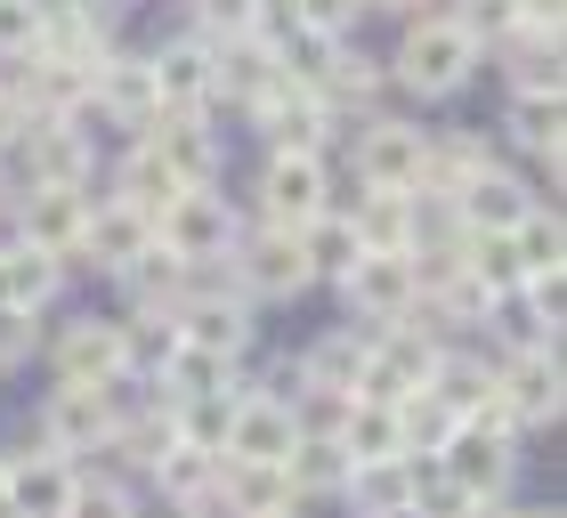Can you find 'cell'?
Returning <instances> with one entry per match:
<instances>
[{
	"label": "cell",
	"instance_id": "29",
	"mask_svg": "<svg viewBox=\"0 0 567 518\" xmlns=\"http://www.w3.org/2000/svg\"><path fill=\"white\" fill-rule=\"evenodd\" d=\"M398 429H405V454H437L462 429V413L437 397V388H414V397H398Z\"/></svg>",
	"mask_w": 567,
	"mask_h": 518
},
{
	"label": "cell",
	"instance_id": "30",
	"mask_svg": "<svg viewBox=\"0 0 567 518\" xmlns=\"http://www.w3.org/2000/svg\"><path fill=\"white\" fill-rule=\"evenodd\" d=\"M300 259H308V276H349L365 251H357V227H349V219L317 211V219L300 227Z\"/></svg>",
	"mask_w": 567,
	"mask_h": 518
},
{
	"label": "cell",
	"instance_id": "46",
	"mask_svg": "<svg viewBox=\"0 0 567 518\" xmlns=\"http://www.w3.org/2000/svg\"><path fill=\"white\" fill-rule=\"evenodd\" d=\"M381 9H414V0H381Z\"/></svg>",
	"mask_w": 567,
	"mask_h": 518
},
{
	"label": "cell",
	"instance_id": "27",
	"mask_svg": "<svg viewBox=\"0 0 567 518\" xmlns=\"http://www.w3.org/2000/svg\"><path fill=\"white\" fill-rule=\"evenodd\" d=\"M349 495L357 518H414V462H357Z\"/></svg>",
	"mask_w": 567,
	"mask_h": 518
},
{
	"label": "cell",
	"instance_id": "37",
	"mask_svg": "<svg viewBox=\"0 0 567 518\" xmlns=\"http://www.w3.org/2000/svg\"><path fill=\"white\" fill-rule=\"evenodd\" d=\"M511 251H519V276H559V219L527 211L511 227Z\"/></svg>",
	"mask_w": 567,
	"mask_h": 518
},
{
	"label": "cell",
	"instance_id": "5",
	"mask_svg": "<svg viewBox=\"0 0 567 518\" xmlns=\"http://www.w3.org/2000/svg\"><path fill=\"white\" fill-rule=\"evenodd\" d=\"M300 446V422H292V397H244L236 422H227V462H268V470H284Z\"/></svg>",
	"mask_w": 567,
	"mask_h": 518
},
{
	"label": "cell",
	"instance_id": "11",
	"mask_svg": "<svg viewBox=\"0 0 567 518\" xmlns=\"http://www.w3.org/2000/svg\"><path fill=\"white\" fill-rule=\"evenodd\" d=\"M284 82V58H276V41L268 33H227L219 49H212V90H227V97H260Z\"/></svg>",
	"mask_w": 567,
	"mask_h": 518
},
{
	"label": "cell",
	"instance_id": "47",
	"mask_svg": "<svg viewBox=\"0 0 567 518\" xmlns=\"http://www.w3.org/2000/svg\"><path fill=\"white\" fill-rule=\"evenodd\" d=\"M0 486H9V454H0Z\"/></svg>",
	"mask_w": 567,
	"mask_h": 518
},
{
	"label": "cell",
	"instance_id": "49",
	"mask_svg": "<svg viewBox=\"0 0 567 518\" xmlns=\"http://www.w3.org/2000/svg\"><path fill=\"white\" fill-rule=\"evenodd\" d=\"M276 518H292V510H276Z\"/></svg>",
	"mask_w": 567,
	"mask_h": 518
},
{
	"label": "cell",
	"instance_id": "18",
	"mask_svg": "<svg viewBox=\"0 0 567 518\" xmlns=\"http://www.w3.org/2000/svg\"><path fill=\"white\" fill-rule=\"evenodd\" d=\"M90 90L106 97V114L131 122V130H146L154 114H163V97H154V65H146V58H97Z\"/></svg>",
	"mask_w": 567,
	"mask_h": 518
},
{
	"label": "cell",
	"instance_id": "1",
	"mask_svg": "<svg viewBox=\"0 0 567 518\" xmlns=\"http://www.w3.org/2000/svg\"><path fill=\"white\" fill-rule=\"evenodd\" d=\"M471 65H478V41L462 33L454 17H422L414 33H405V49H398V82L422 90V97H454L471 82Z\"/></svg>",
	"mask_w": 567,
	"mask_h": 518
},
{
	"label": "cell",
	"instance_id": "43",
	"mask_svg": "<svg viewBox=\"0 0 567 518\" xmlns=\"http://www.w3.org/2000/svg\"><path fill=\"white\" fill-rule=\"evenodd\" d=\"M24 349H33V317H24V308H0V365H17Z\"/></svg>",
	"mask_w": 567,
	"mask_h": 518
},
{
	"label": "cell",
	"instance_id": "20",
	"mask_svg": "<svg viewBox=\"0 0 567 518\" xmlns=\"http://www.w3.org/2000/svg\"><path fill=\"white\" fill-rule=\"evenodd\" d=\"M178 341H187V349H212V356H236V349L251 341V317H244V300H227V292L178 300Z\"/></svg>",
	"mask_w": 567,
	"mask_h": 518
},
{
	"label": "cell",
	"instance_id": "13",
	"mask_svg": "<svg viewBox=\"0 0 567 518\" xmlns=\"http://www.w3.org/2000/svg\"><path fill=\"white\" fill-rule=\"evenodd\" d=\"M357 170H365V187L405 195V187H414V170H422V130H405V122H373L365 138H357Z\"/></svg>",
	"mask_w": 567,
	"mask_h": 518
},
{
	"label": "cell",
	"instance_id": "28",
	"mask_svg": "<svg viewBox=\"0 0 567 518\" xmlns=\"http://www.w3.org/2000/svg\"><path fill=\"white\" fill-rule=\"evenodd\" d=\"M49 292H58V259H41V251H24V244L0 251V308H24V317H33Z\"/></svg>",
	"mask_w": 567,
	"mask_h": 518
},
{
	"label": "cell",
	"instance_id": "24",
	"mask_svg": "<svg viewBox=\"0 0 567 518\" xmlns=\"http://www.w3.org/2000/svg\"><path fill=\"white\" fill-rule=\"evenodd\" d=\"M244 283H251V292H268V300H284V292H300V283H308V259H300L292 227H268V236L244 244Z\"/></svg>",
	"mask_w": 567,
	"mask_h": 518
},
{
	"label": "cell",
	"instance_id": "16",
	"mask_svg": "<svg viewBox=\"0 0 567 518\" xmlns=\"http://www.w3.org/2000/svg\"><path fill=\"white\" fill-rule=\"evenodd\" d=\"M260 122H268L276 154H317V146H324V106H317V90L292 82V73L260 97Z\"/></svg>",
	"mask_w": 567,
	"mask_h": 518
},
{
	"label": "cell",
	"instance_id": "39",
	"mask_svg": "<svg viewBox=\"0 0 567 518\" xmlns=\"http://www.w3.org/2000/svg\"><path fill=\"white\" fill-rule=\"evenodd\" d=\"M414 510H422V518H462V510H471V495H462L446 470H422V462H414Z\"/></svg>",
	"mask_w": 567,
	"mask_h": 518
},
{
	"label": "cell",
	"instance_id": "34",
	"mask_svg": "<svg viewBox=\"0 0 567 518\" xmlns=\"http://www.w3.org/2000/svg\"><path fill=\"white\" fill-rule=\"evenodd\" d=\"M163 381H171V397H227V356H212V349H187L178 341L171 349V365H163Z\"/></svg>",
	"mask_w": 567,
	"mask_h": 518
},
{
	"label": "cell",
	"instance_id": "25",
	"mask_svg": "<svg viewBox=\"0 0 567 518\" xmlns=\"http://www.w3.org/2000/svg\"><path fill=\"white\" fill-rule=\"evenodd\" d=\"M146 65H154V97H163L171 114H195L203 97H212V49L178 41V49H163V58H146Z\"/></svg>",
	"mask_w": 567,
	"mask_h": 518
},
{
	"label": "cell",
	"instance_id": "32",
	"mask_svg": "<svg viewBox=\"0 0 567 518\" xmlns=\"http://www.w3.org/2000/svg\"><path fill=\"white\" fill-rule=\"evenodd\" d=\"M511 138L559 178V97H519V106H511Z\"/></svg>",
	"mask_w": 567,
	"mask_h": 518
},
{
	"label": "cell",
	"instance_id": "3",
	"mask_svg": "<svg viewBox=\"0 0 567 518\" xmlns=\"http://www.w3.org/2000/svg\"><path fill=\"white\" fill-rule=\"evenodd\" d=\"M122 422H114V381H65L58 397L41 405V437L58 454H82V446H97V437H114Z\"/></svg>",
	"mask_w": 567,
	"mask_h": 518
},
{
	"label": "cell",
	"instance_id": "10",
	"mask_svg": "<svg viewBox=\"0 0 567 518\" xmlns=\"http://www.w3.org/2000/svg\"><path fill=\"white\" fill-rule=\"evenodd\" d=\"M146 154L178 178V187H212V163H219L212 130H203L195 114H154L146 122Z\"/></svg>",
	"mask_w": 567,
	"mask_h": 518
},
{
	"label": "cell",
	"instance_id": "23",
	"mask_svg": "<svg viewBox=\"0 0 567 518\" xmlns=\"http://www.w3.org/2000/svg\"><path fill=\"white\" fill-rule=\"evenodd\" d=\"M219 495H227V518H276L292 510V478L268 470V462H219Z\"/></svg>",
	"mask_w": 567,
	"mask_h": 518
},
{
	"label": "cell",
	"instance_id": "45",
	"mask_svg": "<svg viewBox=\"0 0 567 518\" xmlns=\"http://www.w3.org/2000/svg\"><path fill=\"white\" fill-rule=\"evenodd\" d=\"M462 518H511V510H495V503H471V510H462Z\"/></svg>",
	"mask_w": 567,
	"mask_h": 518
},
{
	"label": "cell",
	"instance_id": "4",
	"mask_svg": "<svg viewBox=\"0 0 567 518\" xmlns=\"http://www.w3.org/2000/svg\"><path fill=\"white\" fill-rule=\"evenodd\" d=\"M341 283H349V308H357L365 324H381V332L405 324V317H414V300H422V292H414V268H405V251H365Z\"/></svg>",
	"mask_w": 567,
	"mask_h": 518
},
{
	"label": "cell",
	"instance_id": "14",
	"mask_svg": "<svg viewBox=\"0 0 567 518\" xmlns=\"http://www.w3.org/2000/svg\"><path fill=\"white\" fill-rule=\"evenodd\" d=\"M65 495H73V470L58 454H33V462H9L0 510H9V518H65Z\"/></svg>",
	"mask_w": 567,
	"mask_h": 518
},
{
	"label": "cell",
	"instance_id": "2",
	"mask_svg": "<svg viewBox=\"0 0 567 518\" xmlns=\"http://www.w3.org/2000/svg\"><path fill=\"white\" fill-rule=\"evenodd\" d=\"M154 244H163L178 268H203V259H219L236 244V219H227V203L212 187H187V195H171L163 211H154Z\"/></svg>",
	"mask_w": 567,
	"mask_h": 518
},
{
	"label": "cell",
	"instance_id": "21",
	"mask_svg": "<svg viewBox=\"0 0 567 518\" xmlns=\"http://www.w3.org/2000/svg\"><path fill=\"white\" fill-rule=\"evenodd\" d=\"M495 397L511 405V422H559V356L551 349H527L519 365L495 381Z\"/></svg>",
	"mask_w": 567,
	"mask_h": 518
},
{
	"label": "cell",
	"instance_id": "50",
	"mask_svg": "<svg viewBox=\"0 0 567 518\" xmlns=\"http://www.w3.org/2000/svg\"><path fill=\"white\" fill-rule=\"evenodd\" d=\"M0 518H9V510H0Z\"/></svg>",
	"mask_w": 567,
	"mask_h": 518
},
{
	"label": "cell",
	"instance_id": "6",
	"mask_svg": "<svg viewBox=\"0 0 567 518\" xmlns=\"http://www.w3.org/2000/svg\"><path fill=\"white\" fill-rule=\"evenodd\" d=\"M82 227H90V195L82 187H33L24 195V251L73 259L82 251Z\"/></svg>",
	"mask_w": 567,
	"mask_h": 518
},
{
	"label": "cell",
	"instance_id": "19",
	"mask_svg": "<svg viewBox=\"0 0 567 518\" xmlns=\"http://www.w3.org/2000/svg\"><path fill=\"white\" fill-rule=\"evenodd\" d=\"M58 381H122V324H65L58 332Z\"/></svg>",
	"mask_w": 567,
	"mask_h": 518
},
{
	"label": "cell",
	"instance_id": "33",
	"mask_svg": "<svg viewBox=\"0 0 567 518\" xmlns=\"http://www.w3.org/2000/svg\"><path fill=\"white\" fill-rule=\"evenodd\" d=\"M284 478H292V495L308 486V495H324V486H349V454L332 446V437H300L292 462H284Z\"/></svg>",
	"mask_w": 567,
	"mask_h": 518
},
{
	"label": "cell",
	"instance_id": "41",
	"mask_svg": "<svg viewBox=\"0 0 567 518\" xmlns=\"http://www.w3.org/2000/svg\"><path fill=\"white\" fill-rule=\"evenodd\" d=\"M41 33V0H0V58H33Z\"/></svg>",
	"mask_w": 567,
	"mask_h": 518
},
{
	"label": "cell",
	"instance_id": "40",
	"mask_svg": "<svg viewBox=\"0 0 567 518\" xmlns=\"http://www.w3.org/2000/svg\"><path fill=\"white\" fill-rule=\"evenodd\" d=\"M65 518H131V495H122V486H106V478H73Z\"/></svg>",
	"mask_w": 567,
	"mask_h": 518
},
{
	"label": "cell",
	"instance_id": "42",
	"mask_svg": "<svg viewBox=\"0 0 567 518\" xmlns=\"http://www.w3.org/2000/svg\"><path fill=\"white\" fill-rule=\"evenodd\" d=\"M454 24H462L471 41H478V33H511V24H519V0H471Z\"/></svg>",
	"mask_w": 567,
	"mask_h": 518
},
{
	"label": "cell",
	"instance_id": "48",
	"mask_svg": "<svg viewBox=\"0 0 567 518\" xmlns=\"http://www.w3.org/2000/svg\"><path fill=\"white\" fill-rule=\"evenodd\" d=\"M97 9H122V0H97Z\"/></svg>",
	"mask_w": 567,
	"mask_h": 518
},
{
	"label": "cell",
	"instance_id": "44",
	"mask_svg": "<svg viewBox=\"0 0 567 518\" xmlns=\"http://www.w3.org/2000/svg\"><path fill=\"white\" fill-rule=\"evenodd\" d=\"M24 122H33V114H24V106H17V90H0V154H9V146H17V130H24Z\"/></svg>",
	"mask_w": 567,
	"mask_h": 518
},
{
	"label": "cell",
	"instance_id": "36",
	"mask_svg": "<svg viewBox=\"0 0 567 518\" xmlns=\"http://www.w3.org/2000/svg\"><path fill=\"white\" fill-rule=\"evenodd\" d=\"M171 195H187V187H178V178H171V170H163V163H154V154L138 146L131 163H122V203H131V211H146V219H154V211H163Z\"/></svg>",
	"mask_w": 567,
	"mask_h": 518
},
{
	"label": "cell",
	"instance_id": "35",
	"mask_svg": "<svg viewBox=\"0 0 567 518\" xmlns=\"http://www.w3.org/2000/svg\"><path fill=\"white\" fill-rule=\"evenodd\" d=\"M154 478H163V495H178V503H203V495H212V478H219V454L171 446L163 462H154Z\"/></svg>",
	"mask_w": 567,
	"mask_h": 518
},
{
	"label": "cell",
	"instance_id": "9",
	"mask_svg": "<svg viewBox=\"0 0 567 518\" xmlns=\"http://www.w3.org/2000/svg\"><path fill=\"white\" fill-rule=\"evenodd\" d=\"M17 170L33 178V187H82V130H65V122H24L17 130Z\"/></svg>",
	"mask_w": 567,
	"mask_h": 518
},
{
	"label": "cell",
	"instance_id": "7",
	"mask_svg": "<svg viewBox=\"0 0 567 518\" xmlns=\"http://www.w3.org/2000/svg\"><path fill=\"white\" fill-rule=\"evenodd\" d=\"M33 58L73 65V73H97V58H106L97 9H82V0H49V9H41V33H33Z\"/></svg>",
	"mask_w": 567,
	"mask_h": 518
},
{
	"label": "cell",
	"instance_id": "17",
	"mask_svg": "<svg viewBox=\"0 0 567 518\" xmlns=\"http://www.w3.org/2000/svg\"><path fill=\"white\" fill-rule=\"evenodd\" d=\"M146 244H154V219H146V211H131L122 195H114V203H97L90 227H82V251L97 259V268H114V276L131 268V259H138Z\"/></svg>",
	"mask_w": 567,
	"mask_h": 518
},
{
	"label": "cell",
	"instance_id": "38",
	"mask_svg": "<svg viewBox=\"0 0 567 518\" xmlns=\"http://www.w3.org/2000/svg\"><path fill=\"white\" fill-rule=\"evenodd\" d=\"M122 276L138 283V308H163V300H178V259H171L163 244H146V251H138Z\"/></svg>",
	"mask_w": 567,
	"mask_h": 518
},
{
	"label": "cell",
	"instance_id": "15",
	"mask_svg": "<svg viewBox=\"0 0 567 518\" xmlns=\"http://www.w3.org/2000/svg\"><path fill=\"white\" fill-rule=\"evenodd\" d=\"M527 211H535L527 187H519V178H503V170H478L471 187L454 195V219L471 227V236H511V227H519Z\"/></svg>",
	"mask_w": 567,
	"mask_h": 518
},
{
	"label": "cell",
	"instance_id": "12",
	"mask_svg": "<svg viewBox=\"0 0 567 518\" xmlns=\"http://www.w3.org/2000/svg\"><path fill=\"white\" fill-rule=\"evenodd\" d=\"M260 195H268V227H300L324 211V170H317V154H276L268 178H260Z\"/></svg>",
	"mask_w": 567,
	"mask_h": 518
},
{
	"label": "cell",
	"instance_id": "8",
	"mask_svg": "<svg viewBox=\"0 0 567 518\" xmlns=\"http://www.w3.org/2000/svg\"><path fill=\"white\" fill-rule=\"evenodd\" d=\"M437 454H446V478H454L471 503H495L503 486H511V437H486V429H471V422H462V429H454Z\"/></svg>",
	"mask_w": 567,
	"mask_h": 518
},
{
	"label": "cell",
	"instance_id": "31",
	"mask_svg": "<svg viewBox=\"0 0 567 518\" xmlns=\"http://www.w3.org/2000/svg\"><path fill=\"white\" fill-rule=\"evenodd\" d=\"M365 349L357 332H332V341H317V356L300 365V388H357V373H365Z\"/></svg>",
	"mask_w": 567,
	"mask_h": 518
},
{
	"label": "cell",
	"instance_id": "22",
	"mask_svg": "<svg viewBox=\"0 0 567 518\" xmlns=\"http://www.w3.org/2000/svg\"><path fill=\"white\" fill-rule=\"evenodd\" d=\"M357 251H414L422 244V211H414V195H381L365 187V203H357Z\"/></svg>",
	"mask_w": 567,
	"mask_h": 518
},
{
	"label": "cell",
	"instance_id": "26",
	"mask_svg": "<svg viewBox=\"0 0 567 518\" xmlns=\"http://www.w3.org/2000/svg\"><path fill=\"white\" fill-rule=\"evenodd\" d=\"M341 454H349V470H357V462H405V429H398V405H365V397H349V422H341Z\"/></svg>",
	"mask_w": 567,
	"mask_h": 518
}]
</instances>
